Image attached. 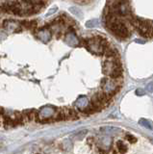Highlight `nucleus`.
<instances>
[{
	"mask_svg": "<svg viewBox=\"0 0 153 154\" xmlns=\"http://www.w3.org/2000/svg\"><path fill=\"white\" fill-rule=\"evenodd\" d=\"M98 24V20L97 19H92V20H89L86 22V27L88 28H93V27H96Z\"/></svg>",
	"mask_w": 153,
	"mask_h": 154,
	"instance_id": "ddd939ff",
	"label": "nucleus"
},
{
	"mask_svg": "<svg viewBox=\"0 0 153 154\" xmlns=\"http://www.w3.org/2000/svg\"><path fill=\"white\" fill-rule=\"evenodd\" d=\"M55 114H56V110L54 107H51V106H45V107L41 108L39 111L37 117L39 118V120H46L48 119H51L52 117H54Z\"/></svg>",
	"mask_w": 153,
	"mask_h": 154,
	"instance_id": "f257e3e1",
	"label": "nucleus"
},
{
	"mask_svg": "<svg viewBox=\"0 0 153 154\" xmlns=\"http://www.w3.org/2000/svg\"><path fill=\"white\" fill-rule=\"evenodd\" d=\"M37 37L44 43H47L51 40V33L48 30H44V29H42V30L38 32Z\"/></svg>",
	"mask_w": 153,
	"mask_h": 154,
	"instance_id": "20e7f679",
	"label": "nucleus"
},
{
	"mask_svg": "<svg viewBox=\"0 0 153 154\" xmlns=\"http://www.w3.org/2000/svg\"><path fill=\"white\" fill-rule=\"evenodd\" d=\"M65 41L66 42V45H69V46H77L79 45V40L78 38L76 37V35L73 33V32H69L68 34L66 35V38H65Z\"/></svg>",
	"mask_w": 153,
	"mask_h": 154,
	"instance_id": "f03ea898",
	"label": "nucleus"
},
{
	"mask_svg": "<svg viewBox=\"0 0 153 154\" xmlns=\"http://www.w3.org/2000/svg\"><path fill=\"white\" fill-rule=\"evenodd\" d=\"M3 27L6 29L8 32H18L20 31V25L12 20H5L3 22Z\"/></svg>",
	"mask_w": 153,
	"mask_h": 154,
	"instance_id": "7ed1b4c3",
	"label": "nucleus"
},
{
	"mask_svg": "<svg viewBox=\"0 0 153 154\" xmlns=\"http://www.w3.org/2000/svg\"><path fill=\"white\" fill-rule=\"evenodd\" d=\"M147 90L149 91H153V82H151V83H149L148 84V86H147Z\"/></svg>",
	"mask_w": 153,
	"mask_h": 154,
	"instance_id": "a211bd4d",
	"label": "nucleus"
},
{
	"mask_svg": "<svg viewBox=\"0 0 153 154\" xmlns=\"http://www.w3.org/2000/svg\"><path fill=\"white\" fill-rule=\"evenodd\" d=\"M126 140H127L129 143H132L137 142V139L134 137V136H132V135H130V134H127L126 135Z\"/></svg>",
	"mask_w": 153,
	"mask_h": 154,
	"instance_id": "f3484780",
	"label": "nucleus"
},
{
	"mask_svg": "<svg viewBox=\"0 0 153 154\" xmlns=\"http://www.w3.org/2000/svg\"><path fill=\"white\" fill-rule=\"evenodd\" d=\"M109 76L111 77V79H121L122 77V69H121V66L115 67V69H113V71L110 73Z\"/></svg>",
	"mask_w": 153,
	"mask_h": 154,
	"instance_id": "1a4fd4ad",
	"label": "nucleus"
},
{
	"mask_svg": "<svg viewBox=\"0 0 153 154\" xmlns=\"http://www.w3.org/2000/svg\"><path fill=\"white\" fill-rule=\"evenodd\" d=\"M115 67H116V66H115L114 59L112 61H106V62H104V64H103V72L105 74L110 75V73L113 71Z\"/></svg>",
	"mask_w": 153,
	"mask_h": 154,
	"instance_id": "423d86ee",
	"label": "nucleus"
},
{
	"mask_svg": "<svg viewBox=\"0 0 153 154\" xmlns=\"http://www.w3.org/2000/svg\"><path fill=\"white\" fill-rule=\"evenodd\" d=\"M86 134H87V130H83V131H80L79 133L75 134L74 135V138H76L77 140H81V139H82L85 136Z\"/></svg>",
	"mask_w": 153,
	"mask_h": 154,
	"instance_id": "2eb2a0df",
	"label": "nucleus"
},
{
	"mask_svg": "<svg viewBox=\"0 0 153 154\" xmlns=\"http://www.w3.org/2000/svg\"><path fill=\"white\" fill-rule=\"evenodd\" d=\"M88 104H89L88 98L86 97V96H80V97L75 101L74 106L77 109H79L80 111H82Z\"/></svg>",
	"mask_w": 153,
	"mask_h": 154,
	"instance_id": "39448f33",
	"label": "nucleus"
},
{
	"mask_svg": "<svg viewBox=\"0 0 153 154\" xmlns=\"http://www.w3.org/2000/svg\"><path fill=\"white\" fill-rule=\"evenodd\" d=\"M101 131L105 134H107V135H113V134H116L118 133V131H121L118 128H115V127H110V126H106V127H102L101 129Z\"/></svg>",
	"mask_w": 153,
	"mask_h": 154,
	"instance_id": "9d476101",
	"label": "nucleus"
},
{
	"mask_svg": "<svg viewBox=\"0 0 153 154\" xmlns=\"http://www.w3.org/2000/svg\"><path fill=\"white\" fill-rule=\"evenodd\" d=\"M62 146L66 149V150H69V149L72 147V143H71L70 140H65V141L62 143Z\"/></svg>",
	"mask_w": 153,
	"mask_h": 154,
	"instance_id": "4468645a",
	"label": "nucleus"
},
{
	"mask_svg": "<svg viewBox=\"0 0 153 154\" xmlns=\"http://www.w3.org/2000/svg\"><path fill=\"white\" fill-rule=\"evenodd\" d=\"M64 112L66 114V119H79V116H78L77 112H76L74 109L65 108L64 109Z\"/></svg>",
	"mask_w": 153,
	"mask_h": 154,
	"instance_id": "6e6552de",
	"label": "nucleus"
},
{
	"mask_svg": "<svg viewBox=\"0 0 153 154\" xmlns=\"http://www.w3.org/2000/svg\"><path fill=\"white\" fill-rule=\"evenodd\" d=\"M21 115L24 122H31L32 119H34L37 117V112H35V110H28L24 111Z\"/></svg>",
	"mask_w": 153,
	"mask_h": 154,
	"instance_id": "0eeeda50",
	"label": "nucleus"
},
{
	"mask_svg": "<svg viewBox=\"0 0 153 154\" xmlns=\"http://www.w3.org/2000/svg\"><path fill=\"white\" fill-rule=\"evenodd\" d=\"M117 148L118 149L119 153H125L127 152V146L126 144L123 143V141H118L117 142Z\"/></svg>",
	"mask_w": 153,
	"mask_h": 154,
	"instance_id": "9b49d317",
	"label": "nucleus"
},
{
	"mask_svg": "<svg viewBox=\"0 0 153 154\" xmlns=\"http://www.w3.org/2000/svg\"><path fill=\"white\" fill-rule=\"evenodd\" d=\"M57 10H58V8H57L56 6H54V7H52L48 12H47L46 14H45V17H49V16H51V14H55L56 12H57Z\"/></svg>",
	"mask_w": 153,
	"mask_h": 154,
	"instance_id": "dca6fc26",
	"label": "nucleus"
},
{
	"mask_svg": "<svg viewBox=\"0 0 153 154\" xmlns=\"http://www.w3.org/2000/svg\"><path fill=\"white\" fill-rule=\"evenodd\" d=\"M69 11H70V13H71V14H74L75 17H82V16H83V13H82V11H81L80 9L76 8V7H70V8H69Z\"/></svg>",
	"mask_w": 153,
	"mask_h": 154,
	"instance_id": "f8f14e48",
	"label": "nucleus"
}]
</instances>
